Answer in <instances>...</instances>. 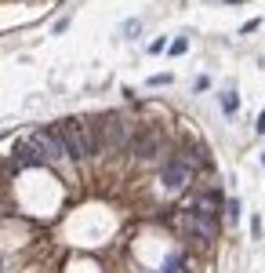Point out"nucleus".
I'll use <instances>...</instances> for the list:
<instances>
[{"mask_svg": "<svg viewBox=\"0 0 265 273\" xmlns=\"http://www.w3.org/2000/svg\"><path fill=\"white\" fill-rule=\"evenodd\" d=\"M160 182H164V189H167V193H182L189 182H193V168L182 164L178 157H171V161L164 164V171H160Z\"/></svg>", "mask_w": 265, "mask_h": 273, "instance_id": "nucleus-6", "label": "nucleus"}, {"mask_svg": "<svg viewBox=\"0 0 265 273\" xmlns=\"http://www.w3.org/2000/svg\"><path fill=\"white\" fill-rule=\"evenodd\" d=\"M55 131H58V139H62V146H65V153H69L73 161H84V157H91V153H95V131H91V121L65 116V121L55 124Z\"/></svg>", "mask_w": 265, "mask_h": 273, "instance_id": "nucleus-2", "label": "nucleus"}, {"mask_svg": "<svg viewBox=\"0 0 265 273\" xmlns=\"http://www.w3.org/2000/svg\"><path fill=\"white\" fill-rule=\"evenodd\" d=\"M138 29H142V22H138V18L124 22V36H138Z\"/></svg>", "mask_w": 265, "mask_h": 273, "instance_id": "nucleus-12", "label": "nucleus"}, {"mask_svg": "<svg viewBox=\"0 0 265 273\" xmlns=\"http://www.w3.org/2000/svg\"><path fill=\"white\" fill-rule=\"evenodd\" d=\"M135 157L142 164H157L164 157V131H138L135 139Z\"/></svg>", "mask_w": 265, "mask_h": 273, "instance_id": "nucleus-4", "label": "nucleus"}, {"mask_svg": "<svg viewBox=\"0 0 265 273\" xmlns=\"http://www.w3.org/2000/svg\"><path fill=\"white\" fill-rule=\"evenodd\" d=\"M236 106H240V102H236L233 91H225V95H222V109H225V113H236Z\"/></svg>", "mask_w": 265, "mask_h": 273, "instance_id": "nucleus-11", "label": "nucleus"}, {"mask_svg": "<svg viewBox=\"0 0 265 273\" xmlns=\"http://www.w3.org/2000/svg\"><path fill=\"white\" fill-rule=\"evenodd\" d=\"M193 211L218 219V211H222V197H218V193H204V197H196V201H193Z\"/></svg>", "mask_w": 265, "mask_h": 273, "instance_id": "nucleus-8", "label": "nucleus"}, {"mask_svg": "<svg viewBox=\"0 0 265 273\" xmlns=\"http://www.w3.org/2000/svg\"><path fill=\"white\" fill-rule=\"evenodd\" d=\"M149 84L160 88V84H171V73H157V76H149Z\"/></svg>", "mask_w": 265, "mask_h": 273, "instance_id": "nucleus-14", "label": "nucleus"}, {"mask_svg": "<svg viewBox=\"0 0 265 273\" xmlns=\"http://www.w3.org/2000/svg\"><path fill=\"white\" fill-rule=\"evenodd\" d=\"M11 164L15 168H33V164H40V157H36V149L29 142H18L15 153H11Z\"/></svg>", "mask_w": 265, "mask_h": 273, "instance_id": "nucleus-7", "label": "nucleus"}, {"mask_svg": "<svg viewBox=\"0 0 265 273\" xmlns=\"http://www.w3.org/2000/svg\"><path fill=\"white\" fill-rule=\"evenodd\" d=\"M258 135H265V109H261V116H258Z\"/></svg>", "mask_w": 265, "mask_h": 273, "instance_id": "nucleus-16", "label": "nucleus"}, {"mask_svg": "<svg viewBox=\"0 0 265 273\" xmlns=\"http://www.w3.org/2000/svg\"><path fill=\"white\" fill-rule=\"evenodd\" d=\"M261 168H265V153H261Z\"/></svg>", "mask_w": 265, "mask_h": 273, "instance_id": "nucleus-17", "label": "nucleus"}, {"mask_svg": "<svg viewBox=\"0 0 265 273\" xmlns=\"http://www.w3.org/2000/svg\"><path fill=\"white\" fill-rule=\"evenodd\" d=\"M182 229L185 233H193V237H200V241H214L218 237V219H211V215H200V211H182Z\"/></svg>", "mask_w": 265, "mask_h": 273, "instance_id": "nucleus-5", "label": "nucleus"}, {"mask_svg": "<svg viewBox=\"0 0 265 273\" xmlns=\"http://www.w3.org/2000/svg\"><path fill=\"white\" fill-rule=\"evenodd\" d=\"M240 219V201H229V222Z\"/></svg>", "mask_w": 265, "mask_h": 273, "instance_id": "nucleus-15", "label": "nucleus"}, {"mask_svg": "<svg viewBox=\"0 0 265 273\" xmlns=\"http://www.w3.org/2000/svg\"><path fill=\"white\" fill-rule=\"evenodd\" d=\"M185 48H189V41H185V36H178V41L171 44V55H185Z\"/></svg>", "mask_w": 265, "mask_h": 273, "instance_id": "nucleus-13", "label": "nucleus"}, {"mask_svg": "<svg viewBox=\"0 0 265 273\" xmlns=\"http://www.w3.org/2000/svg\"><path fill=\"white\" fill-rule=\"evenodd\" d=\"M164 273H189V262H185L182 255H171V259L164 262Z\"/></svg>", "mask_w": 265, "mask_h": 273, "instance_id": "nucleus-10", "label": "nucleus"}, {"mask_svg": "<svg viewBox=\"0 0 265 273\" xmlns=\"http://www.w3.org/2000/svg\"><path fill=\"white\" fill-rule=\"evenodd\" d=\"M229 4H236V0H229Z\"/></svg>", "mask_w": 265, "mask_h": 273, "instance_id": "nucleus-18", "label": "nucleus"}, {"mask_svg": "<svg viewBox=\"0 0 265 273\" xmlns=\"http://www.w3.org/2000/svg\"><path fill=\"white\" fill-rule=\"evenodd\" d=\"M29 146L36 149V157H40V164H62V161L69 157L55 128H40V131H33V135H29Z\"/></svg>", "mask_w": 265, "mask_h": 273, "instance_id": "nucleus-3", "label": "nucleus"}, {"mask_svg": "<svg viewBox=\"0 0 265 273\" xmlns=\"http://www.w3.org/2000/svg\"><path fill=\"white\" fill-rule=\"evenodd\" d=\"M182 164H189V168H200V164H207V157H204V146H196V142H185V149H182V157H178Z\"/></svg>", "mask_w": 265, "mask_h": 273, "instance_id": "nucleus-9", "label": "nucleus"}, {"mask_svg": "<svg viewBox=\"0 0 265 273\" xmlns=\"http://www.w3.org/2000/svg\"><path fill=\"white\" fill-rule=\"evenodd\" d=\"M91 131H95V149H124V146H135V139H138L135 121L124 113L98 116V121H91Z\"/></svg>", "mask_w": 265, "mask_h": 273, "instance_id": "nucleus-1", "label": "nucleus"}]
</instances>
